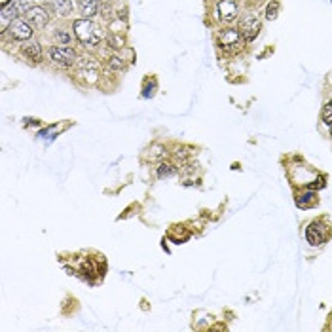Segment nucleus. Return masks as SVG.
I'll return each mask as SVG.
<instances>
[{
    "label": "nucleus",
    "instance_id": "f257e3e1",
    "mask_svg": "<svg viewBox=\"0 0 332 332\" xmlns=\"http://www.w3.org/2000/svg\"><path fill=\"white\" fill-rule=\"evenodd\" d=\"M72 31H74V36L78 38V42H82L86 48H93L101 42V32H99V27L91 19H76L72 23Z\"/></svg>",
    "mask_w": 332,
    "mask_h": 332
},
{
    "label": "nucleus",
    "instance_id": "6e6552de",
    "mask_svg": "<svg viewBox=\"0 0 332 332\" xmlns=\"http://www.w3.org/2000/svg\"><path fill=\"white\" fill-rule=\"evenodd\" d=\"M306 239H308V243L313 247L323 245V243L327 241V232L323 230V226L319 224V222H311V224L306 228Z\"/></svg>",
    "mask_w": 332,
    "mask_h": 332
},
{
    "label": "nucleus",
    "instance_id": "9b49d317",
    "mask_svg": "<svg viewBox=\"0 0 332 332\" xmlns=\"http://www.w3.org/2000/svg\"><path fill=\"white\" fill-rule=\"evenodd\" d=\"M52 6L59 15H68L72 11V2L70 0H52Z\"/></svg>",
    "mask_w": 332,
    "mask_h": 332
},
{
    "label": "nucleus",
    "instance_id": "423d86ee",
    "mask_svg": "<svg viewBox=\"0 0 332 332\" xmlns=\"http://www.w3.org/2000/svg\"><path fill=\"white\" fill-rule=\"evenodd\" d=\"M25 19L31 23L32 27L44 29L48 25V21H50V15H48V11L44 10L42 6H32V8L25 11Z\"/></svg>",
    "mask_w": 332,
    "mask_h": 332
},
{
    "label": "nucleus",
    "instance_id": "0eeeda50",
    "mask_svg": "<svg viewBox=\"0 0 332 332\" xmlns=\"http://www.w3.org/2000/svg\"><path fill=\"white\" fill-rule=\"evenodd\" d=\"M32 32V25L27 19H13L10 25V34L15 40H29Z\"/></svg>",
    "mask_w": 332,
    "mask_h": 332
},
{
    "label": "nucleus",
    "instance_id": "39448f33",
    "mask_svg": "<svg viewBox=\"0 0 332 332\" xmlns=\"http://www.w3.org/2000/svg\"><path fill=\"white\" fill-rule=\"evenodd\" d=\"M237 2L236 0H218V4H216V13H218V17H220V21L224 23H232L234 19L237 17Z\"/></svg>",
    "mask_w": 332,
    "mask_h": 332
},
{
    "label": "nucleus",
    "instance_id": "7ed1b4c3",
    "mask_svg": "<svg viewBox=\"0 0 332 332\" xmlns=\"http://www.w3.org/2000/svg\"><path fill=\"white\" fill-rule=\"evenodd\" d=\"M260 27H262V23H260V17L257 13H247L239 23V32H241L245 42H253L260 32Z\"/></svg>",
    "mask_w": 332,
    "mask_h": 332
},
{
    "label": "nucleus",
    "instance_id": "1a4fd4ad",
    "mask_svg": "<svg viewBox=\"0 0 332 332\" xmlns=\"http://www.w3.org/2000/svg\"><path fill=\"white\" fill-rule=\"evenodd\" d=\"M23 55L31 61V63H40L42 61V48L38 42H29L23 46Z\"/></svg>",
    "mask_w": 332,
    "mask_h": 332
},
{
    "label": "nucleus",
    "instance_id": "dca6fc26",
    "mask_svg": "<svg viewBox=\"0 0 332 332\" xmlns=\"http://www.w3.org/2000/svg\"><path fill=\"white\" fill-rule=\"evenodd\" d=\"M277 11H279V2L277 0H271L266 8V17L268 19H275L277 17Z\"/></svg>",
    "mask_w": 332,
    "mask_h": 332
},
{
    "label": "nucleus",
    "instance_id": "20e7f679",
    "mask_svg": "<svg viewBox=\"0 0 332 332\" xmlns=\"http://www.w3.org/2000/svg\"><path fill=\"white\" fill-rule=\"evenodd\" d=\"M50 57L61 68L72 66L76 63V52L72 48H68V46H54V48H50Z\"/></svg>",
    "mask_w": 332,
    "mask_h": 332
},
{
    "label": "nucleus",
    "instance_id": "f8f14e48",
    "mask_svg": "<svg viewBox=\"0 0 332 332\" xmlns=\"http://www.w3.org/2000/svg\"><path fill=\"white\" fill-rule=\"evenodd\" d=\"M177 165L175 163H161L160 167H158V179H169V177H173V175H177Z\"/></svg>",
    "mask_w": 332,
    "mask_h": 332
},
{
    "label": "nucleus",
    "instance_id": "ddd939ff",
    "mask_svg": "<svg viewBox=\"0 0 332 332\" xmlns=\"http://www.w3.org/2000/svg\"><path fill=\"white\" fill-rule=\"evenodd\" d=\"M17 11H19V10H17V6H15L13 2H11V4H8V6H4V8H2V21H4V25H6V21H8V19H11V21H13V19L17 17V15H15Z\"/></svg>",
    "mask_w": 332,
    "mask_h": 332
},
{
    "label": "nucleus",
    "instance_id": "4468645a",
    "mask_svg": "<svg viewBox=\"0 0 332 332\" xmlns=\"http://www.w3.org/2000/svg\"><path fill=\"white\" fill-rule=\"evenodd\" d=\"M321 118H323V122L329 126V131H331V137H332V101H329V103L323 107Z\"/></svg>",
    "mask_w": 332,
    "mask_h": 332
},
{
    "label": "nucleus",
    "instance_id": "f3484780",
    "mask_svg": "<svg viewBox=\"0 0 332 332\" xmlns=\"http://www.w3.org/2000/svg\"><path fill=\"white\" fill-rule=\"evenodd\" d=\"M55 38L59 40V46H66V44L70 42V36H68V32H65V31H57V32H55Z\"/></svg>",
    "mask_w": 332,
    "mask_h": 332
},
{
    "label": "nucleus",
    "instance_id": "9d476101",
    "mask_svg": "<svg viewBox=\"0 0 332 332\" xmlns=\"http://www.w3.org/2000/svg\"><path fill=\"white\" fill-rule=\"evenodd\" d=\"M78 4H80V11L86 19H91L93 15H97L99 0H78Z\"/></svg>",
    "mask_w": 332,
    "mask_h": 332
},
{
    "label": "nucleus",
    "instance_id": "a211bd4d",
    "mask_svg": "<svg viewBox=\"0 0 332 332\" xmlns=\"http://www.w3.org/2000/svg\"><path fill=\"white\" fill-rule=\"evenodd\" d=\"M108 66H110L112 70H122V68H124V61L118 59V57H112V59L108 61Z\"/></svg>",
    "mask_w": 332,
    "mask_h": 332
},
{
    "label": "nucleus",
    "instance_id": "f03ea898",
    "mask_svg": "<svg viewBox=\"0 0 332 332\" xmlns=\"http://www.w3.org/2000/svg\"><path fill=\"white\" fill-rule=\"evenodd\" d=\"M216 42L218 46L226 50V54H236L239 52L241 48H243V36H241V32L239 29H232V27H226L222 31L218 32V36H216Z\"/></svg>",
    "mask_w": 332,
    "mask_h": 332
},
{
    "label": "nucleus",
    "instance_id": "2eb2a0df",
    "mask_svg": "<svg viewBox=\"0 0 332 332\" xmlns=\"http://www.w3.org/2000/svg\"><path fill=\"white\" fill-rule=\"evenodd\" d=\"M296 203H298V207H310V205H315L317 203V198H315V194H304V196H300L298 199H296Z\"/></svg>",
    "mask_w": 332,
    "mask_h": 332
},
{
    "label": "nucleus",
    "instance_id": "6ab92c4d",
    "mask_svg": "<svg viewBox=\"0 0 332 332\" xmlns=\"http://www.w3.org/2000/svg\"><path fill=\"white\" fill-rule=\"evenodd\" d=\"M0 4H2V8H4V6H8V4H11V0H0Z\"/></svg>",
    "mask_w": 332,
    "mask_h": 332
}]
</instances>
